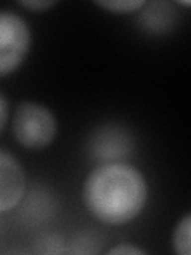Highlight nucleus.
I'll return each mask as SVG.
<instances>
[{"instance_id": "1", "label": "nucleus", "mask_w": 191, "mask_h": 255, "mask_svg": "<svg viewBox=\"0 0 191 255\" xmlns=\"http://www.w3.org/2000/svg\"><path fill=\"white\" fill-rule=\"evenodd\" d=\"M148 199V185L137 167L111 161L88 174L83 203L96 220L105 225H124L139 217Z\"/></svg>"}, {"instance_id": "2", "label": "nucleus", "mask_w": 191, "mask_h": 255, "mask_svg": "<svg viewBox=\"0 0 191 255\" xmlns=\"http://www.w3.org/2000/svg\"><path fill=\"white\" fill-rule=\"evenodd\" d=\"M58 122L53 112L38 102L22 101L13 115V135L26 148H45L54 140Z\"/></svg>"}, {"instance_id": "3", "label": "nucleus", "mask_w": 191, "mask_h": 255, "mask_svg": "<svg viewBox=\"0 0 191 255\" xmlns=\"http://www.w3.org/2000/svg\"><path fill=\"white\" fill-rule=\"evenodd\" d=\"M32 34L26 19L18 13L0 11V77L18 69L26 59Z\"/></svg>"}, {"instance_id": "4", "label": "nucleus", "mask_w": 191, "mask_h": 255, "mask_svg": "<svg viewBox=\"0 0 191 255\" xmlns=\"http://www.w3.org/2000/svg\"><path fill=\"white\" fill-rule=\"evenodd\" d=\"M26 193V174L13 155L0 148V214L10 212Z\"/></svg>"}, {"instance_id": "5", "label": "nucleus", "mask_w": 191, "mask_h": 255, "mask_svg": "<svg viewBox=\"0 0 191 255\" xmlns=\"http://www.w3.org/2000/svg\"><path fill=\"white\" fill-rule=\"evenodd\" d=\"M191 214L187 212L177 223L172 235V247L174 252L179 255H190L191 254Z\"/></svg>"}, {"instance_id": "6", "label": "nucleus", "mask_w": 191, "mask_h": 255, "mask_svg": "<svg viewBox=\"0 0 191 255\" xmlns=\"http://www.w3.org/2000/svg\"><path fill=\"white\" fill-rule=\"evenodd\" d=\"M96 5L110 13L124 14V13H135L142 10L147 5V2L145 0H102V2H99L97 0Z\"/></svg>"}, {"instance_id": "7", "label": "nucleus", "mask_w": 191, "mask_h": 255, "mask_svg": "<svg viewBox=\"0 0 191 255\" xmlns=\"http://www.w3.org/2000/svg\"><path fill=\"white\" fill-rule=\"evenodd\" d=\"M21 6L27 8V10L32 11H45V10H50L54 5H58L56 0H26V2H19Z\"/></svg>"}, {"instance_id": "8", "label": "nucleus", "mask_w": 191, "mask_h": 255, "mask_svg": "<svg viewBox=\"0 0 191 255\" xmlns=\"http://www.w3.org/2000/svg\"><path fill=\"white\" fill-rule=\"evenodd\" d=\"M107 254L110 255H121V254H129V255H145L147 251L142 249V247H135V246H131V244H118V246H113L111 249L107 251Z\"/></svg>"}, {"instance_id": "9", "label": "nucleus", "mask_w": 191, "mask_h": 255, "mask_svg": "<svg viewBox=\"0 0 191 255\" xmlns=\"http://www.w3.org/2000/svg\"><path fill=\"white\" fill-rule=\"evenodd\" d=\"M8 112H10V109H8V101L5 96L0 93V132L3 131V128L8 122Z\"/></svg>"}]
</instances>
